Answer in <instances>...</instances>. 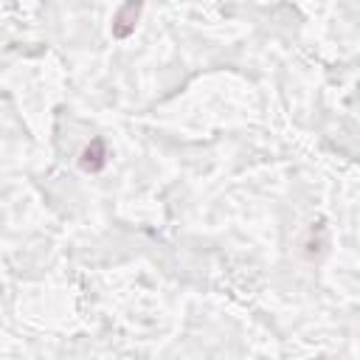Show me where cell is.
<instances>
[{
  "mask_svg": "<svg viewBox=\"0 0 360 360\" xmlns=\"http://www.w3.org/2000/svg\"><path fill=\"white\" fill-rule=\"evenodd\" d=\"M141 8H143V0H124L121 3V8L112 17V25H110L115 39H127L135 31V25L141 20Z\"/></svg>",
  "mask_w": 360,
  "mask_h": 360,
  "instance_id": "obj_1",
  "label": "cell"
},
{
  "mask_svg": "<svg viewBox=\"0 0 360 360\" xmlns=\"http://www.w3.org/2000/svg\"><path fill=\"white\" fill-rule=\"evenodd\" d=\"M104 166H107V143H104V138H93L79 155V169L87 174H96Z\"/></svg>",
  "mask_w": 360,
  "mask_h": 360,
  "instance_id": "obj_2",
  "label": "cell"
},
{
  "mask_svg": "<svg viewBox=\"0 0 360 360\" xmlns=\"http://www.w3.org/2000/svg\"><path fill=\"white\" fill-rule=\"evenodd\" d=\"M357 101H360V82H357Z\"/></svg>",
  "mask_w": 360,
  "mask_h": 360,
  "instance_id": "obj_3",
  "label": "cell"
}]
</instances>
